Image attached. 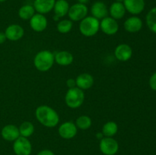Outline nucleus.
<instances>
[{
  "label": "nucleus",
  "instance_id": "obj_31",
  "mask_svg": "<svg viewBox=\"0 0 156 155\" xmlns=\"http://www.w3.org/2000/svg\"><path fill=\"white\" fill-rule=\"evenodd\" d=\"M6 36H5V33H3V32H0V44H2L4 43L5 42L6 40Z\"/></svg>",
  "mask_w": 156,
  "mask_h": 155
},
{
  "label": "nucleus",
  "instance_id": "obj_7",
  "mask_svg": "<svg viewBox=\"0 0 156 155\" xmlns=\"http://www.w3.org/2000/svg\"><path fill=\"white\" fill-rule=\"evenodd\" d=\"M13 150L16 155H30L32 151V145L27 138L20 136L13 144Z\"/></svg>",
  "mask_w": 156,
  "mask_h": 155
},
{
  "label": "nucleus",
  "instance_id": "obj_15",
  "mask_svg": "<svg viewBox=\"0 0 156 155\" xmlns=\"http://www.w3.org/2000/svg\"><path fill=\"white\" fill-rule=\"evenodd\" d=\"M55 2L56 0H34L33 6L35 12L44 15L53 10Z\"/></svg>",
  "mask_w": 156,
  "mask_h": 155
},
{
  "label": "nucleus",
  "instance_id": "obj_4",
  "mask_svg": "<svg viewBox=\"0 0 156 155\" xmlns=\"http://www.w3.org/2000/svg\"><path fill=\"white\" fill-rule=\"evenodd\" d=\"M85 100V94L83 90L80 88H69L66 92L65 97V101L67 106L72 109H77L80 107Z\"/></svg>",
  "mask_w": 156,
  "mask_h": 155
},
{
  "label": "nucleus",
  "instance_id": "obj_11",
  "mask_svg": "<svg viewBox=\"0 0 156 155\" xmlns=\"http://www.w3.org/2000/svg\"><path fill=\"white\" fill-rule=\"evenodd\" d=\"M30 26L36 32H42L47 28V19L42 14L37 13L30 19Z\"/></svg>",
  "mask_w": 156,
  "mask_h": 155
},
{
  "label": "nucleus",
  "instance_id": "obj_5",
  "mask_svg": "<svg viewBox=\"0 0 156 155\" xmlns=\"http://www.w3.org/2000/svg\"><path fill=\"white\" fill-rule=\"evenodd\" d=\"M99 148L105 155H115L119 150V144L112 137H104L100 140Z\"/></svg>",
  "mask_w": 156,
  "mask_h": 155
},
{
  "label": "nucleus",
  "instance_id": "obj_8",
  "mask_svg": "<svg viewBox=\"0 0 156 155\" xmlns=\"http://www.w3.org/2000/svg\"><path fill=\"white\" fill-rule=\"evenodd\" d=\"M100 29L107 35H114L118 31L119 25L117 20L111 17H106L101 19L100 22Z\"/></svg>",
  "mask_w": 156,
  "mask_h": 155
},
{
  "label": "nucleus",
  "instance_id": "obj_25",
  "mask_svg": "<svg viewBox=\"0 0 156 155\" xmlns=\"http://www.w3.org/2000/svg\"><path fill=\"white\" fill-rule=\"evenodd\" d=\"M146 24L151 31L156 33V7L148 12L146 15Z\"/></svg>",
  "mask_w": 156,
  "mask_h": 155
},
{
  "label": "nucleus",
  "instance_id": "obj_30",
  "mask_svg": "<svg viewBox=\"0 0 156 155\" xmlns=\"http://www.w3.org/2000/svg\"><path fill=\"white\" fill-rule=\"evenodd\" d=\"M37 155H55V154L52 150L45 149V150H41V151L37 153Z\"/></svg>",
  "mask_w": 156,
  "mask_h": 155
},
{
  "label": "nucleus",
  "instance_id": "obj_20",
  "mask_svg": "<svg viewBox=\"0 0 156 155\" xmlns=\"http://www.w3.org/2000/svg\"><path fill=\"white\" fill-rule=\"evenodd\" d=\"M55 62L62 66H67L73 62V56L68 51H59L54 55Z\"/></svg>",
  "mask_w": 156,
  "mask_h": 155
},
{
  "label": "nucleus",
  "instance_id": "obj_19",
  "mask_svg": "<svg viewBox=\"0 0 156 155\" xmlns=\"http://www.w3.org/2000/svg\"><path fill=\"white\" fill-rule=\"evenodd\" d=\"M126 9H125L123 3L122 2H115L112 3L111 5L110 6L109 13L111 15V18H113L115 20L121 19L124 17L126 14Z\"/></svg>",
  "mask_w": 156,
  "mask_h": 155
},
{
  "label": "nucleus",
  "instance_id": "obj_18",
  "mask_svg": "<svg viewBox=\"0 0 156 155\" xmlns=\"http://www.w3.org/2000/svg\"><path fill=\"white\" fill-rule=\"evenodd\" d=\"M76 86L81 90H88L94 84V78L88 73L81 74L76 79Z\"/></svg>",
  "mask_w": 156,
  "mask_h": 155
},
{
  "label": "nucleus",
  "instance_id": "obj_33",
  "mask_svg": "<svg viewBox=\"0 0 156 155\" xmlns=\"http://www.w3.org/2000/svg\"><path fill=\"white\" fill-rule=\"evenodd\" d=\"M103 134H102V132H98V133L97 134V135H96V137H97L98 138H99V139H101L102 138H104L103 137Z\"/></svg>",
  "mask_w": 156,
  "mask_h": 155
},
{
  "label": "nucleus",
  "instance_id": "obj_3",
  "mask_svg": "<svg viewBox=\"0 0 156 155\" xmlns=\"http://www.w3.org/2000/svg\"><path fill=\"white\" fill-rule=\"evenodd\" d=\"M100 30V21L93 16H87L81 21L79 30L81 33L87 37L94 36Z\"/></svg>",
  "mask_w": 156,
  "mask_h": 155
},
{
  "label": "nucleus",
  "instance_id": "obj_1",
  "mask_svg": "<svg viewBox=\"0 0 156 155\" xmlns=\"http://www.w3.org/2000/svg\"><path fill=\"white\" fill-rule=\"evenodd\" d=\"M35 116L41 125L47 128L55 127L59 122V116L56 110L47 105L38 106L35 111Z\"/></svg>",
  "mask_w": 156,
  "mask_h": 155
},
{
  "label": "nucleus",
  "instance_id": "obj_32",
  "mask_svg": "<svg viewBox=\"0 0 156 155\" xmlns=\"http://www.w3.org/2000/svg\"><path fill=\"white\" fill-rule=\"evenodd\" d=\"M78 2L81 3V4H87L89 2V0H77Z\"/></svg>",
  "mask_w": 156,
  "mask_h": 155
},
{
  "label": "nucleus",
  "instance_id": "obj_24",
  "mask_svg": "<svg viewBox=\"0 0 156 155\" xmlns=\"http://www.w3.org/2000/svg\"><path fill=\"white\" fill-rule=\"evenodd\" d=\"M18 129H19L20 136L24 137V138H28L31 136L34 132V126L30 122H24L21 123Z\"/></svg>",
  "mask_w": 156,
  "mask_h": 155
},
{
  "label": "nucleus",
  "instance_id": "obj_6",
  "mask_svg": "<svg viewBox=\"0 0 156 155\" xmlns=\"http://www.w3.org/2000/svg\"><path fill=\"white\" fill-rule=\"evenodd\" d=\"M88 12V9L85 4L76 3L69 7L67 15L72 21H79L87 17Z\"/></svg>",
  "mask_w": 156,
  "mask_h": 155
},
{
  "label": "nucleus",
  "instance_id": "obj_34",
  "mask_svg": "<svg viewBox=\"0 0 156 155\" xmlns=\"http://www.w3.org/2000/svg\"><path fill=\"white\" fill-rule=\"evenodd\" d=\"M116 2H122L123 3V2H124V0H115Z\"/></svg>",
  "mask_w": 156,
  "mask_h": 155
},
{
  "label": "nucleus",
  "instance_id": "obj_17",
  "mask_svg": "<svg viewBox=\"0 0 156 155\" xmlns=\"http://www.w3.org/2000/svg\"><path fill=\"white\" fill-rule=\"evenodd\" d=\"M91 16L97 19H103L108 17V9L106 5L102 2H96L91 7Z\"/></svg>",
  "mask_w": 156,
  "mask_h": 155
},
{
  "label": "nucleus",
  "instance_id": "obj_10",
  "mask_svg": "<svg viewBox=\"0 0 156 155\" xmlns=\"http://www.w3.org/2000/svg\"><path fill=\"white\" fill-rule=\"evenodd\" d=\"M123 3L126 11L133 15L142 13L146 5L144 0H124Z\"/></svg>",
  "mask_w": 156,
  "mask_h": 155
},
{
  "label": "nucleus",
  "instance_id": "obj_12",
  "mask_svg": "<svg viewBox=\"0 0 156 155\" xmlns=\"http://www.w3.org/2000/svg\"><path fill=\"white\" fill-rule=\"evenodd\" d=\"M24 30L21 26L18 24H11L5 29V34L6 39L11 41H17L23 37Z\"/></svg>",
  "mask_w": 156,
  "mask_h": 155
},
{
  "label": "nucleus",
  "instance_id": "obj_9",
  "mask_svg": "<svg viewBox=\"0 0 156 155\" xmlns=\"http://www.w3.org/2000/svg\"><path fill=\"white\" fill-rule=\"evenodd\" d=\"M59 135L64 139H72L77 135L78 128L76 124L72 122H66L59 126Z\"/></svg>",
  "mask_w": 156,
  "mask_h": 155
},
{
  "label": "nucleus",
  "instance_id": "obj_21",
  "mask_svg": "<svg viewBox=\"0 0 156 155\" xmlns=\"http://www.w3.org/2000/svg\"><path fill=\"white\" fill-rule=\"evenodd\" d=\"M69 7V4L66 0H56L53 7L55 16L59 18L66 16L68 14Z\"/></svg>",
  "mask_w": 156,
  "mask_h": 155
},
{
  "label": "nucleus",
  "instance_id": "obj_16",
  "mask_svg": "<svg viewBox=\"0 0 156 155\" xmlns=\"http://www.w3.org/2000/svg\"><path fill=\"white\" fill-rule=\"evenodd\" d=\"M123 27L125 30L129 33H136L143 27V21L139 17H130L125 21Z\"/></svg>",
  "mask_w": 156,
  "mask_h": 155
},
{
  "label": "nucleus",
  "instance_id": "obj_26",
  "mask_svg": "<svg viewBox=\"0 0 156 155\" xmlns=\"http://www.w3.org/2000/svg\"><path fill=\"white\" fill-rule=\"evenodd\" d=\"M75 124L78 129L86 130L91 126V119L88 115H81L78 117Z\"/></svg>",
  "mask_w": 156,
  "mask_h": 155
},
{
  "label": "nucleus",
  "instance_id": "obj_35",
  "mask_svg": "<svg viewBox=\"0 0 156 155\" xmlns=\"http://www.w3.org/2000/svg\"><path fill=\"white\" fill-rule=\"evenodd\" d=\"M6 0H0V2H5Z\"/></svg>",
  "mask_w": 156,
  "mask_h": 155
},
{
  "label": "nucleus",
  "instance_id": "obj_27",
  "mask_svg": "<svg viewBox=\"0 0 156 155\" xmlns=\"http://www.w3.org/2000/svg\"><path fill=\"white\" fill-rule=\"evenodd\" d=\"M73 21L71 20H62L59 21L56 26V29L61 33H67L73 28Z\"/></svg>",
  "mask_w": 156,
  "mask_h": 155
},
{
  "label": "nucleus",
  "instance_id": "obj_2",
  "mask_svg": "<svg viewBox=\"0 0 156 155\" xmlns=\"http://www.w3.org/2000/svg\"><path fill=\"white\" fill-rule=\"evenodd\" d=\"M54 54L50 50H42L38 52L34 59V65L40 71H47L54 64Z\"/></svg>",
  "mask_w": 156,
  "mask_h": 155
},
{
  "label": "nucleus",
  "instance_id": "obj_29",
  "mask_svg": "<svg viewBox=\"0 0 156 155\" xmlns=\"http://www.w3.org/2000/svg\"><path fill=\"white\" fill-rule=\"evenodd\" d=\"M66 84L69 88H76V80L73 78H69L66 81Z\"/></svg>",
  "mask_w": 156,
  "mask_h": 155
},
{
  "label": "nucleus",
  "instance_id": "obj_23",
  "mask_svg": "<svg viewBox=\"0 0 156 155\" xmlns=\"http://www.w3.org/2000/svg\"><path fill=\"white\" fill-rule=\"evenodd\" d=\"M118 132V126L113 121L108 122L102 128V134L105 137H113Z\"/></svg>",
  "mask_w": 156,
  "mask_h": 155
},
{
  "label": "nucleus",
  "instance_id": "obj_22",
  "mask_svg": "<svg viewBox=\"0 0 156 155\" xmlns=\"http://www.w3.org/2000/svg\"><path fill=\"white\" fill-rule=\"evenodd\" d=\"M35 14V9L33 5H24L18 10V16L23 20H30Z\"/></svg>",
  "mask_w": 156,
  "mask_h": 155
},
{
  "label": "nucleus",
  "instance_id": "obj_14",
  "mask_svg": "<svg viewBox=\"0 0 156 155\" xmlns=\"http://www.w3.org/2000/svg\"><path fill=\"white\" fill-rule=\"evenodd\" d=\"M1 135L5 141H15L20 137L19 129L15 125H6L2 129Z\"/></svg>",
  "mask_w": 156,
  "mask_h": 155
},
{
  "label": "nucleus",
  "instance_id": "obj_28",
  "mask_svg": "<svg viewBox=\"0 0 156 155\" xmlns=\"http://www.w3.org/2000/svg\"><path fill=\"white\" fill-rule=\"evenodd\" d=\"M149 86L153 91H156V72L154 73L149 78Z\"/></svg>",
  "mask_w": 156,
  "mask_h": 155
},
{
  "label": "nucleus",
  "instance_id": "obj_13",
  "mask_svg": "<svg viewBox=\"0 0 156 155\" xmlns=\"http://www.w3.org/2000/svg\"><path fill=\"white\" fill-rule=\"evenodd\" d=\"M114 55L117 60L126 62L133 56V50L128 44L122 43L117 46L114 50Z\"/></svg>",
  "mask_w": 156,
  "mask_h": 155
}]
</instances>
